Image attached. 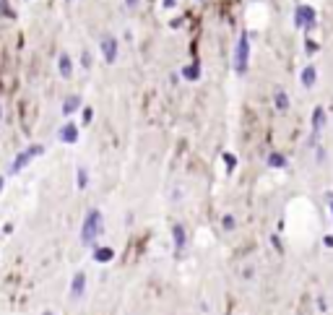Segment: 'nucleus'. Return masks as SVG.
<instances>
[{
	"label": "nucleus",
	"mask_w": 333,
	"mask_h": 315,
	"mask_svg": "<svg viewBox=\"0 0 333 315\" xmlns=\"http://www.w3.org/2000/svg\"><path fill=\"white\" fill-rule=\"evenodd\" d=\"M104 229V216L99 209H89L86 211V219H83L81 224V243L86 245V248H94L97 240H99V234Z\"/></svg>",
	"instance_id": "f257e3e1"
},
{
	"label": "nucleus",
	"mask_w": 333,
	"mask_h": 315,
	"mask_svg": "<svg viewBox=\"0 0 333 315\" xmlns=\"http://www.w3.org/2000/svg\"><path fill=\"white\" fill-rule=\"evenodd\" d=\"M247 63H250V34H239L237 45H234V73L245 76L247 73Z\"/></svg>",
	"instance_id": "f03ea898"
},
{
	"label": "nucleus",
	"mask_w": 333,
	"mask_h": 315,
	"mask_svg": "<svg viewBox=\"0 0 333 315\" xmlns=\"http://www.w3.org/2000/svg\"><path fill=\"white\" fill-rule=\"evenodd\" d=\"M294 26L302 29V31H312V29L318 26V13H315V8L300 3V6L294 8Z\"/></svg>",
	"instance_id": "7ed1b4c3"
},
{
	"label": "nucleus",
	"mask_w": 333,
	"mask_h": 315,
	"mask_svg": "<svg viewBox=\"0 0 333 315\" xmlns=\"http://www.w3.org/2000/svg\"><path fill=\"white\" fill-rule=\"evenodd\" d=\"M42 154H45V146H39V143H36V146L24 149V151L16 156V159H13V164L8 167V175H18V172H21V170H24L31 159H34V156H42Z\"/></svg>",
	"instance_id": "20e7f679"
},
{
	"label": "nucleus",
	"mask_w": 333,
	"mask_h": 315,
	"mask_svg": "<svg viewBox=\"0 0 333 315\" xmlns=\"http://www.w3.org/2000/svg\"><path fill=\"white\" fill-rule=\"evenodd\" d=\"M323 128H325V109L318 104V107L312 109V136H310L307 146H318V136H320Z\"/></svg>",
	"instance_id": "39448f33"
},
{
	"label": "nucleus",
	"mask_w": 333,
	"mask_h": 315,
	"mask_svg": "<svg viewBox=\"0 0 333 315\" xmlns=\"http://www.w3.org/2000/svg\"><path fill=\"white\" fill-rule=\"evenodd\" d=\"M99 47H102V58H104V63H115L117 60V39L112 36V34H104L102 36V42H99Z\"/></svg>",
	"instance_id": "423d86ee"
},
{
	"label": "nucleus",
	"mask_w": 333,
	"mask_h": 315,
	"mask_svg": "<svg viewBox=\"0 0 333 315\" xmlns=\"http://www.w3.org/2000/svg\"><path fill=\"white\" fill-rule=\"evenodd\" d=\"M83 292H86V273L78 271L73 276V282H70V300H81Z\"/></svg>",
	"instance_id": "0eeeda50"
},
{
	"label": "nucleus",
	"mask_w": 333,
	"mask_h": 315,
	"mask_svg": "<svg viewBox=\"0 0 333 315\" xmlns=\"http://www.w3.org/2000/svg\"><path fill=\"white\" fill-rule=\"evenodd\" d=\"M172 243H175V250H177V253L185 250V245H188V232H185L182 224H175V227H172Z\"/></svg>",
	"instance_id": "6e6552de"
},
{
	"label": "nucleus",
	"mask_w": 333,
	"mask_h": 315,
	"mask_svg": "<svg viewBox=\"0 0 333 315\" xmlns=\"http://www.w3.org/2000/svg\"><path fill=\"white\" fill-rule=\"evenodd\" d=\"M58 138H60V143H76V141H78V128H76V123H65V125L58 131Z\"/></svg>",
	"instance_id": "1a4fd4ad"
},
{
	"label": "nucleus",
	"mask_w": 333,
	"mask_h": 315,
	"mask_svg": "<svg viewBox=\"0 0 333 315\" xmlns=\"http://www.w3.org/2000/svg\"><path fill=\"white\" fill-rule=\"evenodd\" d=\"M300 81H302L305 89H312V86L318 84V68H315V65H305L302 73H300Z\"/></svg>",
	"instance_id": "9d476101"
},
{
	"label": "nucleus",
	"mask_w": 333,
	"mask_h": 315,
	"mask_svg": "<svg viewBox=\"0 0 333 315\" xmlns=\"http://www.w3.org/2000/svg\"><path fill=\"white\" fill-rule=\"evenodd\" d=\"M58 70H60L63 78H73V58H70L68 52H60V58H58Z\"/></svg>",
	"instance_id": "9b49d317"
},
{
	"label": "nucleus",
	"mask_w": 333,
	"mask_h": 315,
	"mask_svg": "<svg viewBox=\"0 0 333 315\" xmlns=\"http://www.w3.org/2000/svg\"><path fill=\"white\" fill-rule=\"evenodd\" d=\"M180 76L185 78V81H198V78H200V63L193 60L190 65H185V68L180 70Z\"/></svg>",
	"instance_id": "f8f14e48"
},
{
	"label": "nucleus",
	"mask_w": 333,
	"mask_h": 315,
	"mask_svg": "<svg viewBox=\"0 0 333 315\" xmlns=\"http://www.w3.org/2000/svg\"><path fill=\"white\" fill-rule=\"evenodd\" d=\"M81 104H83V102H81V97H76V94H73V97H68V99L63 102V115H65V117H70L73 112H78V109H81Z\"/></svg>",
	"instance_id": "ddd939ff"
},
{
	"label": "nucleus",
	"mask_w": 333,
	"mask_h": 315,
	"mask_svg": "<svg viewBox=\"0 0 333 315\" xmlns=\"http://www.w3.org/2000/svg\"><path fill=\"white\" fill-rule=\"evenodd\" d=\"M273 104H276L279 112H286V109H289V94H286L284 89H276V91H273Z\"/></svg>",
	"instance_id": "4468645a"
},
{
	"label": "nucleus",
	"mask_w": 333,
	"mask_h": 315,
	"mask_svg": "<svg viewBox=\"0 0 333 315\" xmlns=\"http://www.w3.org/2000/svg\"><path fill=\"white\" fill-rule=\"evenodd\" d=\"M115 258V250L112 248H94V261L97 263H109Z\"/></svg>",
	"instance_id": "2eb2a0df"
},
{
	"label": "nucleus",
	"mask_w": 333,
	"mask_h": 315,
	"mask_svg": "<svg viewBox=\"0 0 333 315\" xmlns=\"http://www.w3.org/2000/svg\"><path fill=\"white\" fill-rule=\"evenodd\" d=\"M76 185H78V190H86V188H89V170H86V167H78V172H76Z\"/></svg>",
	"instance_id": "dca6fc26"
},
{
	"label": "nucleus",
	"mask_w": 333,
	"mask_h": 315,
	"mask_svg": "<svg viewBox=\"0 0 333 315\" xmlns=\"http://www.w3.org/2000/svg\"><path fill=\"white\" fill-rule=\"evenodd\" d=\"M268 167H273V170H284V167H286V156L273 151V154L268 156Z\"/></svg>",
	"instance_id": "f3484780"
},
{
	"label": "nucleus",
	"mask_w": 333,
	"mask_h": 315,
	"mask_svg": "<svg viewBox=\"0 0 333 315\" xmlns=\"http://www.w3.org/2000/svg\"><path fill=\"white\" fill-rule=\"evenodd\" d=\"M221 159H224V167H227V172L232 175V172H234V167H237V156H234V154H229V151H224V156H221Z\"/></svg>",
	"instance_id": "a211bd4d"
},
{
	"label": "nucleus",
	"mask_w": 333,
	"mask_h": 315,
	"mask_svg": "<svg viewBox=\"0 0 333 315\" xmlns=\"http://www.w3.org/2000/svg\"><path fill=\"white\" fill-rule=\"evenodd\" d=\"M221 227H224V229H227V232H232V229H234V227H237V219H234V216H232V214H227V216H224V219H221Z\"/></svg>",
	"instance_id": "6ab92c4d"
},
{
	"label": "nucleus",
	"mask_w": 333,
	"mask_h": 315,
	"mask_svg": "<svg viewBox=\"0 0 333 315\" xmlns=\"http://www.w3.org/2000/svg\"><path fill=\"white\" fill-rule=\"evenodd\" d=\"M0 11H3V16H6V18H13V16H16V13H13V8L6 3V0H0Z\"/></svg>",
	"instance_id": "aec40b11"
},
{
	"label": "nucleus",
	"mask_w": 333,
	"mask_h": 315,
	"mask_svg": "<svg viewBox=\"0 0 333 315\" xmlns=\"http://www.w3.org/2000/svg\"><path fill=\"white\" fill-rule=\"evenodd\" d=\"M81 65H83V68H86V70L91 68V55H89L86 50H83V52H81Z\"/></svg>",
	"instance_id": "412c9836"
},
{
	"label": "nucleus",
	"mask_w": 333,
	"mask_h": 315,
	"mask_svg": "<svg viewBox=\"0 0 333 315\" xmlns=\"http://www.w3.org/2000/svg\"><path fill=\"white\" fill-rule=\"evenodd\" d=\"M91 117H94V109L91 107H83V125H89Z\"/></svg>",
	"instance_id": "4be33fe9"
},
{
	"label": "nucleus",
	"mask_w": 333,
	"mask_h": 315,
	"mask_svg": "<svg viewBox=\"0 0 333 315\" xmlns=\"http://www.w3.org/2000/svg\"><path fill=\"white\" fill-rule=\"evenodd\" d=\"M305 47H307V55H315V50H318V45L312 42V39H307V42H305Z\"/></svg>",
	"instance_id": "5701e85b"
},
{
	"label": "nucleus",
	"mask_w": 333,
	"mask_h": 315,
	"mask_svg": "<svg viewBox=\"0 0 333 315\" xmlns=\"http://www.w3.org/2000/svg\"><path fill=\"white\" fill-rule=\"evenodd\" d=\"M318 310H323V312L328 310V302H325V297H318Z\"/></svg>",
	"instance_id": "b1692460"
},
{
	"label": "nucleus",
	"mask_w": 333,
	"mask_h": 315,
	"mask_svg": "<svg viewBox=\"0 0 333 315\" xmlns=\"http://www.w3.org/2000/svg\"><path fill=\"white\" fill-rule=\"evenodd\" d=\"M175 6H177V0H164V8H166V11H172Z\"/></svg>",
	"instance_id": "393cba45"
},
{
	"label": "nucleus",
	"mask_w": 333,
	"mask_h": 315,
	"mask_svg": "<svg viewBox=\"0 0 333 315\" xmlns=\"http://www.w3.org/2000/svg\"><path fill=\"white\" fill-rule=\"evenodd\" d=\"M318 162H320V164L325 162V149H320V146H318Z\"/></svg>",
	"instance_id": "a878e982"
},
{
	"label": "nucleus",
	"mask_w": 333,
	"mask_h": 315,
	"mask_svg": "<svg viewBox=\"0 0 333 315\" xmlns=\"http://www.w3.org/2000/svg\"><path fill=\"white\" fill-rule=\"evenodd\" d=\"M323 243H325V248H333V234H325Z\"/></svg>",
	"instance_id": "bb28decb"
},
{
	"label": "nucleus",
	"mask_w": 333,
	"mask_h": 315,
	"mask_svg": "<svg viewBox=\"0 0 333 315\" xmlns=\"http://www.w3.org/2000/svg\"><path fill=\"white\" fill-rule=\"evenodd\" d=\"M325 201H328V206H330V214H333V193H325Z\"/></svg>",
	"instance_id": "cd10ccee"
},
{
	"label": "nucleus",
	"mask_w": 333,
	"mask_h": 315,
	"mask_svg": "<svg viewBox=\"0 0 333 315\" xmlns=\"http://www.w3.org/2000/svg\"><path fill=\"white\" fill-rule=\"evenodd\" d=\"M125 3H128V8H136V6H138V0H125Z\"/></svg>",
	"instance_id": "c85d7f7f"
},
{
	"label": "nucleus",
	"mask_w": 333,
	"mask_h": 315,
	"mask_svg": "<svg viewBox=\"0 0 333 315\" xmlns=\"http://www.w3.org/2000/svg\"><path fill=\"white\" fill-rule=\"evenodd\" d=\"M3 185H6V180H3V177H0V193H3Z\"/></svg>",
	"instance_id": "c756f323"
},
{
	"label": "nucleus",
	"mask_w": 333,
	"mask_h": 315,
	"mask_svg": "<svg viewBox=\"0 0 333 315\" xmlns=\"http://www.w3.org/2000/svg\"><path fill=\"white\" fill-rule=\"evenodd\" d=\"M42 315H52V312H50V310H47V312H42Z\"/></svg>",
	"instance_id": "7c9ffc66"
},
{
	"label": "nucleus",
	"mask_w": 333,
	"mask_h": 315,
	"mask_svg": "<svg viewBox=\"0 0 333 315\" xmlns=\"http://www.w3.org/2000/svg\"><path fill=\"white\" fill-rule=\"evenodd\" d=\"M0 117H3V115H0Z\"/></svg>",
	"instance_id": "2f4dec72"
}]
</instances>
